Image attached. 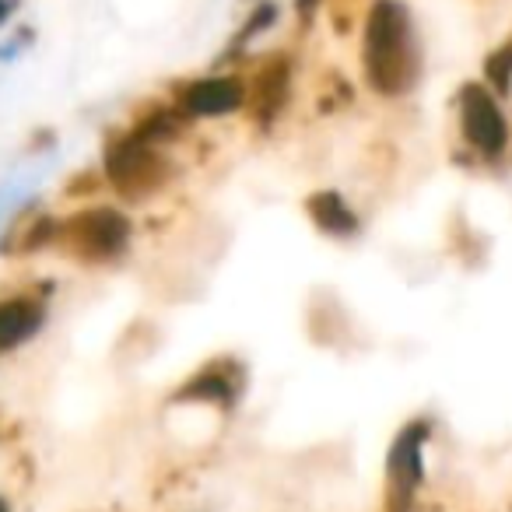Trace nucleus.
Returning <instances> with one entry per match:
<instances>
[{
	"instance_id": "f257e3e1",
	"label": "nucleus",
	"mask_w": 512,
	"mask_h": 512,
	"mask_svg": "<svg viewBox=\"0 0 512 512\" xmlns=\"http://www.w3.org/2000/svg\"><path fill=\"white\" fill-rule=\"evenodd\" d=\"M362 81L376 99L404 102L425 81V39L407 0H369L362 15Z\"/></svg>"
},
{
	"instance_id": "f03ea898",
	"label": "nucleus",
	"mask_w": 512,
	"mask_h": 512,
	"mask_svg": "<svg viewBox=\"0 0 512 512\" xmlns=\"http://www.w3.org/2000/svg\"><path fill=\"white\" fill-rule=\"evenodd\" d=\"M134 246V221L116 204H81L60 214L57 249L64 260L78 267H116L127 260Z\"/></svg>"
},
{
	"instance_id": "7ed1b4c3",
	"label": "nucleus",
	"mask_w": 512,
	"mask_h": 512,
	"mask_svg": "<svg viewBox=\"0 0 512 512\" xmlns=\"http://www.w3.org/2000/svg\"><path fill=\"white\" fill-rule=\"evenodd\" d=\"M102 179L123 204H144L172 183V158L162 144L144 141L130 127H113L102 137Z\"/></svg>"
},
{
	"instance_id": "20e7f679",
	"label": "nucleus",
	"mask_w": 512,
	"mask_h": 512,
	"mask_svg": "<svg viewBox=\"0 0 512 512\" xmlns=\"http://www.w3.org/2000/svg\"><path fill=\"white\" fill-rule=\"evenodd\" d=\"M456 130H460V151H467L477 165H502L512 151V123L502 109V99L484 85L481 78H470L453 95Z\"/></svg>"
},
{
	"instance_id": "39448f33",
	"label": "nucleus",
	"mask_w": 512,
	"mask_h": 512,
	"mask_svg": "<svg viewBox=\"0 0 512 512\" xmlns=\"http://www.w3.org/2000/svg\"><path fill=\"white\" fill-rule=\"evenodd\" d=\"M435 435L428 414H414L393 432L383 463V512H414L425 484V449Z\"/></svg>"
},
{
	"instance_id": "423d86ee",
	"label": "nucleus",
	"mask_w": 512,
	"mask_h": 512,
	"mask_svg": "<svg viewBox=\"0 0 512 512\" xmlns=\"http://www.w3.org/2000/svg\"><path fill=\"white\" fill-rule=\"evenodd\" d=\"M249 390V365L235 351H218L204 358L197 369L183 376V383L165 397L169 407H204V411L235 414Z\"/></svg>"
},
{
	"instance_id": "0eeeda50",
	"label": "nucleus",
	"mask_w": 512,
	"mask_h": 512,
	"mask_svg": "<svg viewBox=\"0 0 512 512\" xmlns=\"http://www.w3.org/2000/svg\"><path fill=\"white\" fill-rule=\"evenodd\" d=\"M292 92H295V57L288 50L267 53L246 78V116L253 123V130L271 134L281 116H285V109L292 106Z\"/></svg>"
},
{
	"instance_id": "6e6552de",
	"label": "nucleus",
	"mask_w": 512,
	"mask_h": 512,
	"mask_svg": "<svg viewBox=\"0 0 512 512\" xmlns=\"http://www.w3.org/2000/svg\"><path fill=\"white\" fill-rule=\"evenodd\" d=\"M169 99L190 116L200 120H221L246 109V78L239 71H214L200 78H183L169 88Z\"/></svg>"
},
{
	"instance_id": "1a4fd4ad",
	"label": "nucleus",
	"mask_w": 512,
	"mask_h": 512,
	"mask_svg": "<svg viewBox=\"0 0 512 512\" xmlns=\"http://www.w3.org/2000/svg\"><path fill=\"white\" fill-rule=\"evenodd\" d=\"M50 299L53 281H39L15 295H0V358L43 334L46 320H50Z\"/></svg>"
},
{
	"instance_id": "9d476101",
	"label": "nucleus",
	"mask_w": 512,
	"mask_h": 512,
	"mask_svg": "<svg viewBox=\"0 0 512 512\" xmlns=\"http://www.w3.org/2000/svg\"><path fill=\"white\" fill-rule=\"evenodd\" d=\"M60 228V214L43 207V200H22L0 225V256L25 260L43 249H53Z\"/></svg>"
},
{
	"instance_id": "9b49d317",
	"label": "nucleus",
	"mask_w": 512,
	"mask_h": 512,
	"mask_svg": "<svg viewBox=\"0 0 512 512\" xmlns=\"http://www.w3.org/2000/svg\"><path fill=\"white\" fill-rule=\"evenodd\" d=\"M302 211H306L309 225H313L323 239L355 242V239H362V232H365V218L337 186H320V190L306 193Z\"/></svg>"
},
{
	"instance_id": "f8f14e48",
	"label": "nucleus",
	"mask_w": 512,
	"mask_h": 512,
	"mask_svg": "<svg viewBox=\"0 0 512 512\" xmlns=\"http://www.w3.org/2000/svg\"><path fill=\"white\" fill-rule=\"evenodd\" d=\"M127 127L134 130V134H141L144 141L169 148V144H179L186 134H190L193 120L183 113V109L176 106V102L169 99V95H165V99L141 102V106L134 109V116H130Z\"/></svg>"
},
{
	"instance_id": "ddd939ff",
	"label": "nucleus",
	"mask_w": 512,
	"mask_h": 512,
	"mask_svg": "<svg viewBox=\"0 0 512 512\" xmlns=\"http://www.w3.org/2000/svg\"><path fill=\"white\" fill-rule=\"evenodd\" d=\"M278 22H281V4H278V0H253V8H249L246 18L235 25L232 39L225 43L221 57L214 60V67H218V71H225V67L239 64V60L253 50L256 39H264Z\"/></svg>"
},
{
	"instance_id": "4468645a",
	"label": "nucleus",
	"mask_w": 512,
	"mask_h": 512,
	"mask_svg": "<svg viewBox=\"0 0 512 512\" xmlns=\"http://www.w3.org/2000/svg\"><path fill=\"white\" fill-rule=\"evenodd\" d=\"M481 81L498 95L509 99L512 95V36H505L498 46H491L481 60Z\"/></svg>"
},
{
	"instance_id": "2eb2a0df",
	"label": "nucleus",
	"mask_w": 512,
	"mask_h": 512,
	"mask_svg": "<svg viewBox=\"0 0 512 512\" xmlns=\"http://www.w3.org/2000/svg\"><path fill=\"white\" fill-rule=\"evenodd\" d=\"M355 102V88L344 74L327 71L320 85V113H337V109H348Z\"/></svg>"
},
{
	"instance_id": "dca6fc26",
	"label": "nucleus",
	"mask_w": 512,
	"mask_h": 512,
	"mask_svg": "<svg viewBox=\"0 0 512 512\" xmlns=\"http://www.w3.org/2000/svg\"><path fill=\"white\" fill-rule=\"evenodd\" d=\"M32 46H36V29H32V25H15V29L4 36V43H0V64H11V60H18L22 53H29Z\"/></svg>"
},
{
	"instance_id": "f3484780",
	"label": "nucleus",
	"mask_w": 512,
	"mask_h": 512,
	"mask_svg": "<svg viewBox=\"0 0 512 512\" xmlns=\"http://www.w3.org/2000/svg\"><path fill=\"white\" fill-rule=\"evenodd\" d=\"M102 186H106V179H102V169H81V172H74V176L64 183V197L81 200V204H85V200L92 197L95 190H102Z\"/></svg>"
},
{
	"instance_id": "a211bd4d",
	"label": "nucleus",
	"mask_w": 512,
	"mask_h": 512,
	"mask_svg": "<svg viewBox=\"0 0 512 512\" xmlns=\"http://www.w3.org/2000/svg\"><path fill=\"white\" fill-rule=\"evenodd\" d=\"M327 8V0H292V15H295V25H299L302 32L313 29L316 15Z\"/></svg>"
},
{
	"instance_id": "6ab92c4d",
	"label": "nucleus",
	"mask_w": 512,
	"mask_h": 512,
	"mask_svg": "<svg viewBox=\"0 0 512 512\" xmlns=\"http://www.w3.org/2000/svg\"><path fill=\"white\" fill-rule=\"evenodd\" d=\"M53 144H57V134L50 127H39L29 137V155H46V151H53Z\"/></svg>"
},
{
	"instance_id": "aec40b11",
	"label": "nucleus",
	"mask_w": 512,
	"mask_h": 512,
	"mask_svg": "<svg viewBox=\"0 0 512 512\" xmlns=\"http://www.w3.org/2000/svg\"><path fill=\"white\" fill-rule=\"evenodd\" d=\"M18 11H22V0H0V32L15 22Z\"/></svg>"
},
{
	"instance_id": "412c9836",
	"label": "nucleus",
	"mask_w": 512,
	"mask_h": 512,
	"mask_svg": "<svg viewBox=\"0 0 512 512\" xmlns=\"http://www.w3.org/2000/svg\"><path fill=\"white\" fill-rule=\"evenodd\" d=\"M0 512H15V505H11L8 495H0Z\"/></svg>"
},
{
	"instance_id": "4be33fe9",
	"label": "nucleus",
	"mask_w": 512,
	"mask_h": 512,
	"mask_svg": "<svg viewBox=\"0 0 512 512\" xmlns=\"http://www.w3.org/2000/svg\"><path fill=\"white\" fill-rule=\"evenodd\" d=\"M509 158H512V151H509Z\"/></svg>"
}]
</instances>
